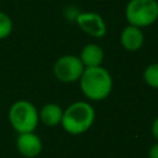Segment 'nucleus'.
Here are the masks:
<instances>
[{
	"mask_svg": "<svg viewBox=\"0 0 158 158\" xmlns=\"http://www.w3.org/2000/svg\"><path fill=\"white\" fill-rule=\"evenodd\" d=\"M78 83L83 95L90 101L105 100L114 88L112 75L102 65L85 68Z\"/></svg>",
	"mask_w": 158,
	"mask_h": 158,
	"instance_id": "nucleus-1",
	"label": "nucleus"
},
{
	"mask_svg": "<svg viewBox=\"0 0 158 158\" xmlns=\"http://www.w3.org/2000/svg\"><path fill=\"white\" fill-rule=\"evenodd\" d=\"M95 109L88 101H74L63 111L62 127L69 135H81L86 132L95 121Z\"/></svg>",
	"mask_w": 158,
	"mask_h": 158,
	"instance_id": "nucleus-2",
	"label": "nucleus"
},
{
	"mask_svg": "<svg viewBox=\"0 0 158 158\" xmlns=\"http://www.w3.org/2000/svg\"><path fill=\"white\" fill-rule=\"evenodd\" d=\"M9 122L17 133L33 132L40 122L38 110L28 100H17L9 109Z\"/></svg>",
	"mask_w": 158,
	"mask_h": 158,
	"instance_id": "nucleus-3",
	"label": "nucleus"
},
{
	"mask_svg": "<svg viewBox=\"0 0 158 158\" xmlns=\"http://www.w3.org/2000/svg\"><path fill=\"white\" fill-rule=\"evenodd\" d=\"M125 17L128 25L144 28L158 20L157 0H128L125 7Z\"/></svg>",
	"mask_w": 158,
	"mask_h": 158,
	"instance_id": "nucleus-4",
	"label": "nucleus"
},
{
	"mask_svg": "<svg viewBox=\"0 0 158 158\" xmlns=\"http://www.w3.org/2000/svg\"><path fill=\"white\" fill-rule=\"evenodd\" d=\"M85 67L81 63L79 56L64 54L56 59L53 64V74L60 83L70 84L79 81Z\"/></svg>",
	"mask_w": 158,
	"mask_h": 158,
	"instance_id": "nucleus-5",
	"label": "nucleus"
},
{
	"mask_svg": "<svg viewBox=\"0 0 158 158\" xmlns=\"http://www.w3.org/2000/svg\"><path fill=\"white\" fill-rule=\"evenodd\" d=\"M78 27L90 37L101 38L107 32V26L104 17L94 11H83L75 17Z\"/></svg>",
	"mask_w": 158,
	"mask_h": 158,
	"instance_id": "nucleus-6",
	"label": "nucleus"
},
{
	"mask_svg": "<svg viewBox=\"0 0 158 158\" xmlns=\"http://www.w3.org/2000/svg\"><path fill=\"white\" fill-rule=\"evenodd\" d=\"M16 148L21 156L26 158H35L42 152L43 144L40 136L36 135L33 131L19 133L16 138Z\"/></svg>",
	"mask_w": 158,
	"mask_h": 158,
	"instance_id": "nucleus-7",
	"label": "nucleus"
},
{
	"mask_svg": "<svg viewBox=\"0 0 158 158\" xmlns=\"http://www.w3.org/2000/svg\"><path fill=\"white\" fill-rule=\"evenodd\" d=\"M120 43L127 52H137L144 43L143 30L132 25H127L120 33Z\"/></svg>",
	"mask_w": 158,
	"mask_h": 158,
	"instance_id": "nucleus-8",
	"label": "nucleus"
},
{
	"mask_svg": "<svg viewBox=\"0 0 158 158\" xmlns=\"http://www.w3.org/2000/svg\"><path fill=\"white\" fill-rule=\"evenodd\" d=\"M104 57H105L104 49L98 43L85 44L79 53V58H80V60L85 68H93V67L102 65Z\"/></svg>",
	"mask_w": 158,
	"mask_h": 158,
	"instance_id": "nucleus-9",
	"label": "nucleus"
},
{
	"mask_svg": "<svg viewBox=\"0 0 158 158\" xmlns=\"http://www.w3.org/2000/svg\"><path fill=\"white\" fill-rule=\"evenodd\" d=\"M63 111L64 110L62 109L60 105H58L56 102H48V104L43 105L41 107V110H38L40 121L48 127L58 126L62 122Z\"/></svg>",
	"mask_w": 158,
	"mask_h": 158,
	"instance_id": "nucleus-10",
	"label": "nucleus"
},
{
	"mask_svg": "<svg viewBox=\"0 0 158 158\" xmlns=\"http://www.w3.org/2000/svg\"><path fill=\"white\" fill-rule=\"evenodd\" d=\"M143 80L148 86L158 89V63H151L144 68Z\"/></svg>",
	"mask_w": 158,
	"mask_h": 158,
	"instance_id": "nucleus-11",
	"label": "nucleus"
},
{
	"mask_svg": "<svg viewBox=\"0 0 158 158\" xmlns=\"http://www.w3.org/2000/svg\"><path fill=\"white\" fill-rule=\"evenodd\" d=\"M14 30V22L11 17L5 14L4 11H0V40L7 38Z\"/></svg>",
	"mask_w": 158,
	"mask_h": 158,
	"instance_id": "nucleus-12",
	"label": "nucleus"
},
{
	"mask_svg": "<svg viewBox=\"0 0 158 158\" xmlns=\"http://www.w3.org/2000/svg\"><path fill=\"white\" fill-rule=\"evenodd\" d=\"M151 131H152V135H153V137H154V138H156V141L158 142V117H156V118L153 120Z\"/></svg>",
	"mask_w": 158,
	"mask_h": 158,
	"instance_id": "nucleus-13",
	"label": "nucleus"
},
{
	"mask_svg": "<svg viewBox=\"0 0 158 158\" xmlns=\"http://www.w3.org/2000/svg\"><path fill=\"white\" fill-rule=\"evenodd\" d=\"M148 157H149V158H158V142L154 143V144L149 148V151H148Z\"/></svg>",
	"mask_w": 158,
	"mask_h": 158,
	"instance_id": "nucleus-14",
	"label": "nucleus"
},
{
	"mask_svg": "<svg viewBox=\"0 0 158 158\" xmlns=\"http://www.w3.org/2000/svg\"><path fill=\"white\" fill-rule=\"evenodd\" d=\"M0 2H1V0H0Z\"/></svg>",
	"mask_w": 158,
	"mask_h": 158,
	"instance_id": "nucleus-15",
	"label": "nucleus"
}]
</instances>
